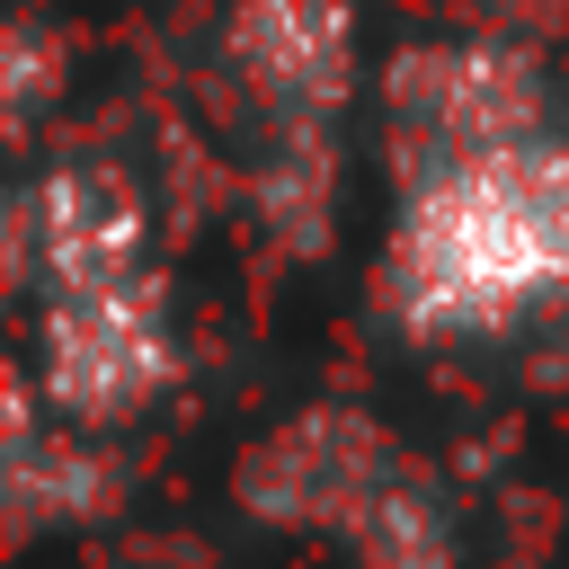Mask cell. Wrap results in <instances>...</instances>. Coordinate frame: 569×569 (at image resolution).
Here are the masks:
<instances>
[{"label":"cell","instance_id":"1","mask_svg":"<svg viewBox=\"0 0 569 569\" xmlns=\"http://www.w3.org/2000/svg\"><path fill=\"white\" fill-rule=\"evenodd\" d=\"M373 302L400 338H507L525 320H560L569 302V133H533L516 151L453 160L400 187Z\"/></svg>","mask_w":569,"mask_h":569},{"label":"cell","instance_id":"2","mask_svg":"<svg viewBox=\"0 0 569 569\" xmlns=\"http://www.w3.org/2000/svg\"><path fill=\"white\" fill-rule=\"evenodd\" d=\"M382 133H391V169L436 178L453 160L480 151H516L533 133H551V80L542 53L516 36H436V44H400L382 71Z\"/></svg>","mask_w":569,"mask_h":569},{"label":"cell","instance_id":"3","mask_svg":"<svg viewBox=\"0 0 569 569\" xmlns=\"http://www.w3.org/2000/svg\"><path fill=\"white\" fill-rule=\"evenodd\" d=\"M36 400L71 427H124L178 382L169 276H116L89 293H36Z\"/></svg>","mask_w":569,"mask_h":569},{"label":"cell","instance_id":"4","mask_svg":"<svg viewBox=\"0 0 569 569\" xmlns=\"http://www.w3.org/2000/svg\"><path fill=\"white\" fill-rule=\"evenodd\" d=\"M222 62L276 142H320L356 89V0H231Z\"/></svg>","mask_w":569,"mask_h":569},{"label":"cell","instance_id":"5","mask_svg":"<svg viewBox=\"0 0 569 569\" xmlns=\"http://www.w3.org/2000/svg\"><path fill=\"white\" fill-rule=\"evenodd\" d=\"M391 471H400V453L365 409H302L293 427L249 445L240 507L258 525H302V533H338L347 542Z\"/></svg>","mask_w":569,"mask_h":569},{"label":"cell","instance_id":"6","mask_svg":"<svg viewBox=\"0 0 569 569\" xmlns=\"http://www.w3.org/2000/svg\"><path fill=\"white\" fill-rule=\"evenodd\" d=\"M151 267V213L107 160H53L18 196V276L27 293H89Z\"/></svg>","mask_w":569,"mask_h":569},{"label":"cell","instance_id":"7","mask_svg":"<svg viewBox=\"0 0 569 569\" xmlns=\"http://www.w3.org/2000/svg\"><path fill=\"white\" fill-rule=\"evenodd\" d=\"M107 489V471L80 453V427L53 418L36 400V382L9 391V525L18 533H44V525H71L89 516Z\"/></svg>","mask_w":569,"mask_h":569},{"label":"cell","instance_id":"8","mask_svg":"<svg viewBox=\"0 0 569 569\" xmlns=\"http://www.w3.org/2000/svg\"><path fill=\"white\" fill-rule=\"evenodd\" d=\"M347 551H356L365 569H453V525H445L436 480H427L418 462H400V471L373 489V507L356 516Z\"/></svg>","mask_w":569,"mask_h":569},{"label":"cell","instance_id":"9","mask_svg":"<svg viewBox=\"0 0 569 569\" xmlns=\"http://www.w3.org/2000/svg\"><path fill=\"white\" fill-rule=\"evenodd\" d=\"M560 320H569V302H560Z\"/></svg>","mask_w":569,"mask_h":569}]
</instances>
